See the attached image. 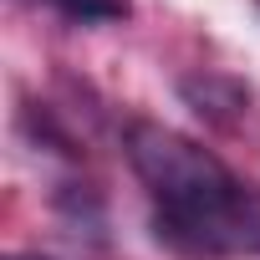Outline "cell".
<instances>
[{
    "label": "cell",
    "mask_w": 260,
    "mask_h": 260,
    "mask_svg": "<svg viewBox=\"0 0 260 260\" xmlns=\"http://www.w3.org/2000/svg\"><path fill=\"white\" fill-rule=\"evenodd\" d=\"M127 164L158 204V235L194 255H260V194L164 122L127 127Z\"/></svg>",
    "instance_id": "cell-1"
},
{
    "label": "cell",
    "mask_w": 260,
    "mask_h": 260,
    "mask_svg": "<svg viewBox=\"0 0 260 260\" xmlns=\"http://www.w3.org/2000/svg\"><path fill=\"white\" fill-rule=\"evenodd\" d=\"M51 11H61L77 26H97V21H122L127 16V0H46Z\"/></svg>",
    "instance_id": "cell-2"
},
{
    "label": "cell",
    "mask_w": 260,
    "mask_h": 260,
    "mask_svg": "<svg viewBox=\"0 0 260 260\" xmlns=\"http://www.w3.org/2000/svg\"><path fill=\"white\" fill-rule=\"evenodd\" d=\"M6 260H51V255H31V250H16V255H6Z\"/></svg>",
    "instance_id": "cell-3"
}]
</instances>
